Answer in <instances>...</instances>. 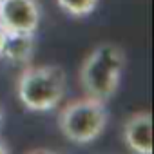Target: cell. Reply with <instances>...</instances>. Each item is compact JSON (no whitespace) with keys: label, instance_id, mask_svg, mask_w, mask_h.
Returning <instances> with one entry per match:
<instances>
[{"label":"cell","instance_id":"cell-3","mask_svg":"<svg viewBox=\"0 0 154 154\" xmlns=\"http://www.w3.org/2000/svg\"><path fill=\"white\" fill-rule=\"evenodd\" d=\"M56 122L65 140L85 145L102 136L109 122V112L105 102L84 96L67 102L60 109Z\"/></svg>","mask_w":154,"mask_h":154},{"label":"cell","instance_id":"cell-4","mask_svg":"<svg viewBox=\"0 0 154 154\" xmlns=\"http://www.w3.org/2000/svg\"><path fill=\"white\" fill-rule=\"evenodd\" d=\"M40 18L38 0H0V26L8 33H36Z\"/></svg>","mask_w":154,"mask_h":154},{"label":"cell","instance_id":"cell-9","mask_svg":"<svg viewBox=\"0 0 154 154\" xmlns=\"http://www.w3.org/2000/svg\"><path fill=\"white\" fill-rule=\"evenodd\" d=\"M27 154H58L56 150H49V149H35V150H29Z\"/></svg>","mask_w":154,"mask_h":154},{"label":"cell","instance_id":"cell-6","mask_svg":"<svg viewBox=\"0 0 154 154\" xmlns=\"http://www.w3.org/2000/svg\"><path fill=\"white\" fill-rule=\"evenodd\" d=\"M36 47V36L35 33H9L6 47L2 51V56L13 65H29L35 56Z\"/></svg>","mask_w":154,"mask_h":154},{"label":"cell","instance_id":"cell-5","mask_svg":"<svg viewBox=\"0 0 154 154\" xmlns=\"http://www.w3.org/2000/svg\"><path fill=\"white\" fill-rule=\"evenodd\" d=\"M123 141L134 154H152V116L149 111H140L127 118Z\"/></svg>","mask_w":154,"mask_h":154},{"label":"cell","instance_id":"cell-1","mask_svg":"<svg viewBox=\"0 0 154 154\" xmlns=\"http://www.w3.org/2000/svg\"><path fill=\"white\" fill-rule=\"evenodd\" d=\"M67 89V78L58 65H26L18 74L15 91L18 102L35 112L56 109Z\"/></svg>","mask_w":154,"mask_h":154},{"label":"cell","instance_id":"cell-7","mask_svg":"<svg viewBox=\"0 0 154 154\" xmlns=\"http://www.w3.org/2000/svg\"><path fill=\"white\" fill-rule=\"evenodd\" d=\"M56 4L58 8L67 13L69 17H76V18H80V17H87L91 15L98 4H100V0H56Z\"/></svg>","mask_w":154,"mask_h":154},{"label":"cell","instance_id":"cell-11","mask_svg":"<svg viewBox=\"0 0 154 154\" xmlns=\"http://www.w3.org/2000/svg\"><path fill=\"white\" fill-rule=\"evenodd\" d=\"M2 123H4V109L0 105V129H2Z\"/></svg>","mask_w":154,"mask_h":154},{"label":"cell","instance_id":"cell-10","mask_svg":"<svg viewBox=\"0 0 154 154\" xmlns=\"http://www.w3.org/2000/svg\"><path fill=\"white\" fill-rule=\"evenodd\" d=\"M0 154H9V149H8L4 140H0Z\"/></svg>","mask_w":154,"mask_h":154},{"label":"cell","instance_id":"cell-2","mask_svg":"<svg viewBox=\"0 0 154 154\" xmlns=\"http://www.w3.org/2000/svg\"><path fill=\"white\" fill-rule=\"evenodd\" d=\"M125 69V54L114 44H100L94 47L80 67V85L85 96L107 102L118 87Z\"/></svg>","mask_w":154,"mask_h":154},{"label":"cell","instance_id":"cell-8","mask_svg":"<svg viewBox=\"0 0 154 154\" xmlns=\"http://www.w3.org/2000/svg\"><path fill=\"white\" fill-rule=\"evenodd\" d=\"M8 31L0 26V56H2V51H4V47H6V42H8Z\"/></svg>","mask_w":154,"mask_h":154}]
</instances>
